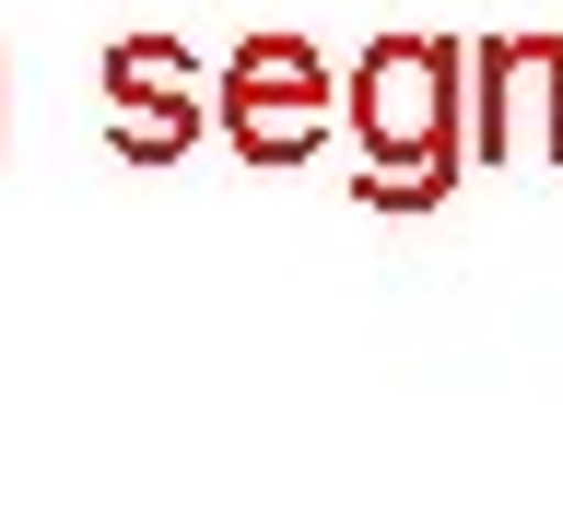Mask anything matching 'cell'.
Here are the masks:
<instances>
[{
    "mask_svg": "<svg viewBox=\"0 0 563 528\" xmlns=\"http://www.w3.org/2000/svg\"><path fill=\"white\" fill-rule=\"evenodd\" d=\"M352 130H364V200H434L470 165V59L446 35H387L352 70Z\"/></svg>",
    "mask_w": 563,
    "mask_h": 528,
    "instance_id": "cell-1",
    "label": "cell"
},
{
    "mask_svg": "<svg viewBox=\"0 0 563 528\" xmlns=\"http://www.w3.org/2000/svg\"><path fill=\"white\" fill-rule=\"evenodd\" d=\"M329 106H341V82L306 35H246L223 59V130H235L246 165H306L329 141Z\"/></svg>",
    "mask_w": 563,
    "mask_h": 528,
    "instance_id": "cell-2",
    "label": "cell"
},
{
    "mask_svg": "<svg viewBox=\"0 0 563 528\" xmlns=\"http://www.w3.org/2000/svg\"><path fill=\"white\" fill-rule=\"evenodd\" d=\"M200 70L176 59L165 35H130L118 59H106V118H118V141H130L141 165H165V153H188V130H200V95H188Z\"/></svg>",
    "mask_w": 563,
    "mask_h": 528,
    "instance_id": "cell-3",
    "label": "cell"
}]
</instances>
